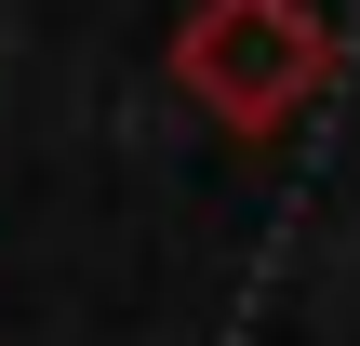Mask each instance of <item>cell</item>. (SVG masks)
Here are the masks:
<instances>
[{
	"label": "cell",
	"instance_id": "obj_1",
	"mask_svg": "<svg viewBox=\"0 0 360 346\" xmlns=\"http://www.w3.org/2000/svg\"><path fill=\"white\" fill-rule=\"evenodd\" d=\"M307 67H321V40H307V13H294V0H214V13L187 27V80H200L214 107H240V120L294 107V93H307Z\"/></svg>",
	"mask_w": 360,
	"mask_h": 346
}]
</instances>
